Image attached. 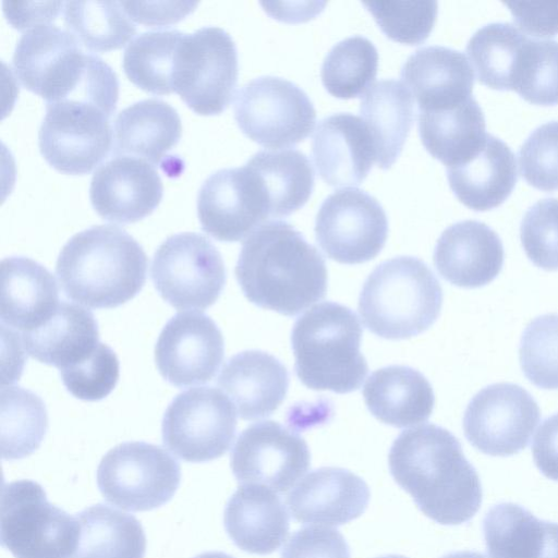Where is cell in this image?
I'll list each match as a JSON object with an SVG mask.
<instances>
[{"mask_svg": "<svg viewBox=\"0 0 558 558\" xmlns=\"http://www.w3.org/2000/svg\"><path fill=\"white\" fill-rule=\"evenodd\" d=\"M150 277L160 296L174 308L205 310L220 296L226 268L209 239L197 232H180L156 250Z\"/></svg>", "mask_w": 558, "mask_h": 558, "instance_id": "9c48e42d", "label": "cell"}, {"mask_svg": "<svg viewBox=\"0 0 558 558\" xmlns=\"http://www.w3.org/2000/svg\"><path fill=\"white\" fill-rule=\"evenodd\" d=\"M504 258L498 234L476 220L448 227L434 250V264L439 275L448 282L466 289L492 282L501 271Z\"/></svg>", "mask_w": 558, "mask_h": 558, "instance_id": "44dd1931", "label": "cell"}, {"mask_svg": "<svg viewBox=\"0 0 558 558\" xmlns=\"http://www.w3.org/2000/svg\"><path fill=\"white\" fill-rule=\"evenodd\" d=\"M90 52L66 28L43 23L26 29L12 57L15 75L47 102L65 99L82 80Z\"/></svg>", "mask_w": 558, "mask_h": 558, "instance_id": "9a60e30c", "label": "cell"}, {"mask_svg": "<svg viewBox=\"0 0 558 558\" xmlns=\"http://www.w3.org/2000/svg\"><path fill=\"white\" fill-rule=\"evenodd\" d=\"M48 429L44 401L17 386L1 388V456L16 460L32 454Z\"/></svg>", "mask_w": 558, "mask_h": 558, "instance_id": "74e56055", "label": "cell"}, {"mask_svg": "<svg viewBox=\"0 0 558 558\" xmlns=\"http://www.w3.org/2000/svg\"><path fill=\"white\" fill-rule=\"evenodd\" d=\"M311 464L306 441L275 421L250 425L238 437L230 466L241 484H259L286 493Z\"/></svg>", "mask_w": 558, "mask_h": 558, "instance_id": "e0dca14e", "label": "cell"}, {"mask_svg": "<svg viewBox=\"0 0 558 558\" xmlns=\"http://www.w3.org/2000/svg\"><path fill=\"white\" fill-rule=\"evenodd\" d=\"M63 5L62 1L17 2L5 0L2 2L7 20L19 29H28L38 24L51 23Z\"/></svg>", "mask_w": 558, "mask_h": 558, "instance_id": "816d5d0a", "label": "cell"}, {"mask_svg": "<svg viewBox=\"0 0 558 558\" xmlns=\"http://www.w3.org/2000/svg\"><path fill=\"white\" fill-rule=\"evenodd\" d=\"M360 112L375 144L376 163L389 169L399 157L414 121V101L400 81L376 82L363 96Z\"/></svg>", "mask_w": 558, "mask_h": 558, "instance_id": "d6a6232c", "label": "cell"}, {"mask_svg": "<svg viewBox=\"0 0 558 558\" xmlns=\"http://www.w3.org/2000/svg\"><path fill=\"white\" fill-rule=\"evenodd\" d=\"M511 89L534 105H558V41L527 38L514 68Z\"/></svg>", "mask_w": 558, "mask_h": 558, "instance_id": "60d3db41", "label": "cell"}, {"mask_svg": "<svg viewBox=\"0 0 558 558\" xmlns=\"http://www.w3.org/2000/svg\"><path fill=\"white\" fill-rule=\"evenodd\" d=\"M417 124L426 150L447 168L474 157L488 135L483 111L473 97L450 108L420 110Z\"/></svg>", "mask_w": 558, "mask_h": 558, "instance_id": "1f68e13d", "label": "cell"}, {"mask_svg": "<svg viewBox=\"0 0 558 558\" xmlns=\"http://www.w3.org/2000/svg\"><path fill=\"white\" fill-rule=\"evenodd\" d=\"M147 256L125 230L97 225L75 233L61 248L56 274L64 294L92 308H112L144 287Z\"/></svg>", "mask_w": 558, "mask_h": 558, "instance_id": "3957f363", "label": "cell"}, {"mask_svg": "<svg viewBox=\"0 0 558 558\" xmlns=\"http://www.w3.org/2000/svg\"><path fill=\"white\" fill-rule=\"evenodd\" d=\"M529 259L537 267L558 270V198H545L530 207L520 226Z\"/></svg>", "mask_w": 558, "mask_h": 558, "instance_id": "ee69618b", "label": "cell"}, {"mask_svg": "<svg viewBox=\"0 0 558 558\" xmlns=\"http://www.w3.org/2000/svg\"><path fill=\"white\" fill-rule=\"evenodd\" d=\"M449 185L466 207L484 211L501 205L515 186V158L509 146L488 134L483 148L464 163L447 168Z\"/></svg>", "mask_w": 558, "mask_h": 558, "instance_id": "83f0119b", "label": "cell"}, {"mask_svg": "<svg viewBox=\"0 0 558 558\" xmlns=\"http://www.w3.org/2000/svg\"><path fill=\"white\" fill-rule=\"evenodd\" d=\"M119 368V360L113 350L100 342L86 361L60 371V376L66 390L75 398L98 401L114 389Z\"/></svg>", "mask_w": 558, "mask_h": 558, "instance_id": "bcb514c9", "label": "cell"}, {"mask_svg": "<svg viewBox=\"0 0 558 558\" xmlns=\"http://www.w3.org/2000/svg\"><path fill=\"white\" fill-rule=\"evenodd\" d=\"M22 342L33 359L63 371L95 352L100 343L98 324L89 310L61 302L41 326L22 333Z\"/></svg>", "mask_w": 558, "mask_h": 558, "instance_id": "4316f807", "label": "cell"}, {"mask_svg": "<svg viewBox=\"0 0 558 558\" xmlns=\"http://www.w3.org/2000/svg\"><path fill=\"white\" fill-rule=\"evenodd\" d=\"M312 154L319 177L332 186L359 185L376 161L373 137L360 117L339 112L318 122Z\"/></svg>", "mask_w": 558, "mask_h": 558, "instance_id": "ffe728a7", "label": "cell"}, {"mask_svg": "<svg viewBox=\"0 0 558 558\" xmlns=\"http://www.w3.org/2000/svg\"><path fill=\"white\" fill-rule=\"evenodd\" d=\"M441 305L439 281L423 260L412 256L379 264L365 280L359 298L365 327L389 340L424 332L438 318Z\"/></svg>", "mask_w": 558, "mask_h": 558, "instance_id": "5b68a950", "label": "cell"}, {"mask_svg": "<svg viewBox=\"0 0 558 558\" xmlns=\"http://www.w3.org/2000/svg\"><path fill=\"white\" fill-rule=\"evenodd\" d=\"M388 234L379 202L360 189L337 190L322 203L315 220L316 241L341 264H361L377 256Z\"/></svg>", "mask_w": 558, "mask_h": 558, "instance_id": "4fadbf2b", "label": "cell"}, {"mask_svg": "<svg viewBox=\"0 0 558 558\" xmlns=\"http://www.w3.org/2000/svg\"><path fill=\"white\" fill-rule=\"evenodd\" d=\"M519 168L533 187L558 190V121L544 123L527 136L519 150Z\"/></svg>", "mask_w": 558, "mask_h": 558, "instance_id": "f6af8a7d", "label": "cell"}, {"mask_svg": "<svg viewBox=\"0 0 558 558\" xmlns=\"http://www.w3.org/2000/svg\"><path fill=\"white\" fill-rule=\"evenodd\" d=\"M483 534L490 558H558V523L539 520L513 502L487 511Z\"/></svg>", "mask_w": 558, "mask_h": 558, "instance_id": "4dcf8cb0", "label": "cell"}, {"mask_svg": "<svg viewBox=\"0 0 558 558\" xmlns=\"http://www.w3.org/2000/svg\"><path fill=\"white\" fill-rule=\"evenodd\" d=\"M401 78L418 111L450 108L472 97L473 69L464 53L449 47L416 49L403 63Z\"/></svg>", "mask_w": 558, "mask_h": 558, "instance_id": "603a6c76", "label": "cell"}, {"mask_svg": "<svg viewBox=\"0 0 558 558\" xmlns=\"http://www.w3.org/2000/svg\"><path fill=\"white\" fill-rule=\"evenodd\" d=\"M62 10L66 29L89 50L120 48L136 32L120 1H66Z\"/></svg>", "mask_w": 558, "mask_h": 558, "instance_id": "f35d334b", "label": "cell"}, {"mask_svg": "<svg viewBox=\"0 0 558 558\" xmlns=\"http://www.w3.org/2000/svg\"><path fill=\"white\" fill-rule=\"evenodd\" d=\"M194 558H233L232 556L222 551H206L195 556Z\"/></svg>", "mask_w": 558, "mask_h": 558, "instance_id": "db71d44e", "label": "cell"}, {"mask_svg": "<svg viewBox=\"0 0 558 558\" xmlns=\"http://www.w3.org/2000/svg\"><path fill=\"white\" fill-rule=\"evenodd\" d=\"M441 558H487V557L477 551L463 550V551H456V553L447 554V555L442 556Z\"/></svg>", "mask_w": 558, "mask_h": 558, "instance_id": "f5cc1de1", "label": "cell"}, {"mask_svg": "<svg viewBox=\"0 0 558 558\" xmlns=\"http://www.w3.org/2000/svg\"><path fill=\"white\" fill-rule=\"evenodd\" d=\"M223 523L232 542L242 550L268 555L289 533V514L279 496L259 484H243L228 500Z\"/></svg>", "mask_w": 558, "mask_h": 558, "instance_id": "d4e9b609", "label": "cell"}, {"mask_svg": "<svg viewBox=\"0 0 558 558\" xmlns=\"http://www.w3.org/2000/svg\"><path fill=\"white\" fill-rule=\"evenodd\" d=\"M281 558H351V555L338 530L307 526L291 535L282 549Z\"/></svg>", "mask_w": 558, "mask_h": 558, "instance_id": "7dc6e473", "label": "cell"}, {"mask_svg": "<svg viewBox=\"0 0 558 558\" xmlns=\"http://www.w3.org/2000/svg\"><path fill=\"white\" fill-rule=\"evenodd\" d=\"M541 420L534 398L524 388L498 383L480 390L463 416L468 441L481 452L509 457L523 450Z\"/></svg>", "mask_w": 558, "mask_h": 558, "instance_id": "5bb4252c", "label": "cell"}, {"mask_svg": "<svg viewBox=\"0 0 558 558\" xmlns=\"http://www.w3.org/2000/svg\"><path fill=\"white\" fill-rule=\"evenodd\" d=\"M235 277L250 302L284 316L303 312L327 291L322 254L281 220L265 222L246 238Z\"/></svg>", "mask_w": 558, "mask_h": 558, "instance_id": "7a4b0ae2", "label": "cell"}, {"mask_svg": "<svg viewBox=\"0 0 558 558\" xmlns=\"http://www.w3.org/2000/svg\"><path fill=\"white\" fill-rule=\"evenodd\" d=\"M238 50L221 27L202 26L184 33L173 76V89L199 114H218L231 101L238 82Z\"/></svg>", "mask_w": 558, "mask_h": 558, "instance_id": "ba28073f", "label": "cell"}, {"mask_svg": "<svg viewBox=\"0 0 558 558\" xmlns=\"http://www.w3.org/2000/svg\"><path fill=\"white\" fill-rule=\"evenodd\" d=\"M236 430L232 402L213 387H196L179 393L161 422L163 445L187 462L220 458L230 448Z\"/></svg>", "mask_w": 558, "mask_h": 558, "instance_id": "8fae6325", "label": "cell"}, {"mask_svg": "<svg viewBox=\"0 0 558 558\" xmlns=\"http://www.w3.org/2000/svg\"><path fill=\"white\" fill-rule=\"evenodd\" d=\"M223 355L222 333L216 323L202 312H182L171 317L155 345L159 373L179 388L211 380Z\"/></svg>", "mask_w": 558, "mask_h": 558, "instance_id": "ac0fdd59", "label": "cell"}, {"mask_svg": "<svg viewBox=\"0 0 558 558\" xmlns=\"http://www.w3.org/2000/svg\"><path fill=\"white\" fill-rule=\"evenodd\" d=\"M217 385L245 421L266 417L278 409L289 388L286 366L274 355L247 350L230 357Z\"/></svg>", "mask_w": 558, "mask_h": 558, "instance_id": "cb8c5ba5", "label": "cell"}, {"mask_svg": "<svg viewBox=\"0 0 558 558\" xmlns=\"http://www.w3.org/2000/svg\"><path fill=\"white\" fill-rule=\"evenodd\" d=\"M362 332L356 314L339 303L323 302L300 316L291 344L302 384L336 393L359 389L368 372L360 351Z\"/></svg>", "mask_w": 558, "mask_h": 558, "instance_id": "277c9868", "label": "cell"}, {"mask_svg": "<svg viewBox=\"0 0 558 558\" xmlns=\"http://www.w3.org/2000/svg\"><path fill=\"white\" fill-rule=\"evenodd\" d=\"M245 163L263 184L270 217H287L308 201L314 189V170L302 151L259 150Z\"/></svg>", "mask_w": 558, "mask_h": 558, "instance_id": "e575fe53", "label": "cell"}, {"mask_svg": "<svg viewBox=\"0 0 558 558\" xmlns=\"http://www.w3.org/2000/svg\"><path fill=\"white\" fill-rule=\"evenodd\" d=\"M367 484L354 473L326 466L312 471L289 493L287 505L301 523L341 525L359 518L369 501Z\"/></svg>", "mask_w": 558, "mask_h": 558, "instance_id": "7402d4cb", "label": "cell"}, {"mask_svg": "<svg viewBox=\"0 0 558 558\" xmlns=\"http://www.w3.org/2000/svg\"><path fill=\"white\" fill-rule=\"evenodd\" d=\"M76 519L80 536L71 558H144L146 536L134 515L97 504Z\"/></svg>", "mask_w": 558, "mask_h": 558, "instance_id": "836d02e7", "label": "cell"}, {"mask_svg": "<svg viewBox=\"0 0 558 558\" xmlns=\"http://www.w3.org/2000/svg\"><path fill=\"white\" fill-rule=\"evenodd\" d=\"M124 11L134 21L149 24L161 25L174 23L187 15L197 5L193 1L180 2H142V1H120Z\"/></svg>", "mask_w": 558, "mask_h": 558, "instance_id": "681fc988", "label": "cell"}, {"mask_svg": "<svg viewBox=\"0 0 558 558\" xmlns=\"http://www.w3.org/2000/svg\"><path fill=\"white\" fill-rule=\"evenodd\" d=\"M59 290L52 274L23 256L1 262V325L22 333L41 326L59 306Z\"/></svg>", "mask_w": 558, "mask_h": 558, "instance_id": "484cf974", "label": "cell"}, {"mask_svg": "<svg viewBox=\"0 0 558 558\" xmlns=\"http://www.w3.org/2000/svg\"><path fill=\"white\" fill-rule=\"evenodd\" d=\"M113 153L159 163L181 137L178 111L167 101L146 98L123 108L113 121Z\"/></svg>", "mask_w": 558, "mask_h": 558, "instance_id": "f546056e", "label": "cell"}, {"mask_svg": "<svg viewBox=\"0 0 558 558\" xmlns=\"http://www.w3.org/2000/svg\"><path fill=\"white\" fill-rule=\"evenodd\" d=\"M527 38L511 23H490L478 28L466 45L478 81L493 89H511L514 68Z\"/></svg>", "mask_w": 558, "mask_h": 558, "instance_id": "8d00e7d4", "label": "cell"}, {"mask_svg": "<svg viewBox=\"0 0 558 558\" xmlns=\"http://www.w3.org/2000/svg\"><path fill=\"white\" fill-rule=\"evenodd\" d=\"M362 4L390 39L417 45L430 34L436 22V1H368Z\"/></svg>", "mask_w": 558, "mask_h": 558, "instance_id": "7bdbcfd3", "label": "cell"}, {"mask_svg": "<svg viewBox=\"0 0 558 558\" xmlns=\"http://www.w3.org/2000/svg\"><path fill=\"white\" fill-rule=\"evenodd\" d=\"M513 20L524 33L537 38L558 34V1L506 2Z\"/></svg>", "mask_w": 558, "mask_h": 558, "instance_id": "c3c4849f", "label": "cell"}, {"mask_svg": "<svg viewBox=\"0 0 558 558\" xmlns=\"http://www.w3.org/2000/svg\"><path fill=\"white\" fill-rule=\"evenodd\" d=\"M532 454L537 469L549 480L558 482V413L544 420L538 427Z\"/></svg>", "mask_w": 558, "mask_h": 558, "instance_id": "f907efd6", "label": "cell"}, {"mask_svg": "<svg viewBox=\"0 0 558 558\" xmlns=\"http://www.w3.org/2000/svg\"><path fill=\"white\" fill-rule=\"evenodd\" d=\"M363 397L377 420L399 428L427 421L435 404L429 381L418 371L403 365H390L372 373Z\"/></svg>", "mask_w": 558, "mask_h": 558, "instance_id": "f1b7e54d", "label": "cell"}, {"mask_svg": "<svg viewBox=\"0 0 558 558\" xmlns=\"http://www.w3.org/2000/svg\"><path fill=\"white\" fill-rule=\"evenodd\" d=\"M202 229L218 241H241L270 217L258 175L246 163L210 173L196 198Z\"/></svg>", "mask_w": 558, "mask_h": 558, "instance_id": "2e32d148", "label": "cell"}, {"mask_svg": "<svg viewBox=\"0 0 558 558\" xmlns=\"http://www.w3.org/2000/svg\"><path fill=\"white\" fill-rule=\"evenodd\" d=\"M388 463L397 484L429 519L458 525L478 511L480 476L448 429L426 424L403 430L390 448Z\"/></svg>", "mask_w": 558, "mask_h": 558, "instance_id": "6da1fadb", "label": "cell"}, {"mask_svg": "<svg viewBox=\"0 0 558 558\" xmlns=\"http://www.w3.org/2000/svg\"><path fill=\"white\" fill-rule=\"evenodd\" d=\"M110 114L100 107L73 99L47 102L38 131V146L54 169L83 174L106 158L113 145Z\"/></svg>", "mask_w": 558, "mask_h": 558, "instance_id": "7c38bea8", "label": "cell"}, {"mask_svg": "<svg viewBox=\"0 0 558 558\" xmlns=\"http://www.w3.org/2000/svg\"><path fill=\"white\" fill-rule=\"evenodd\" d=\"M378 51L366 37L354 35L337 43L326 54L320 77L329 94L349 99L363 94L374 82Z\"/></svg>", "mask_w": 558, "mask_h": 558, "instance_id": "ab89813d", "label": "cell"}, {"mask_svg": "<svg viewBox=\"0 0 558 558\" xmlns=\"http://www.w3.org/2000/svg\"><path fill=\"white\" fill-rule=\"evenodd\" d=\"M519 359L525 377L542 389H558V314L536 317L524 329Z\"/></svg>", "mask_w": 558, "mask_h": 558, "instance_id": "b9f144b4", "label": "cell"}, {"mask_svg": "<svg viewBox=\"0 0 558 558\" xmlns=\"http://www.w3.org/2000/svg\"><path fill=\"white\" fill-rule=\"evenodd\" d=\"M233 111L241 131L267 148L304 141L316 121V110L307 94L296 84L270 75L243 85L235 95Z\"/></svg>", "mask_w": 558, "mask_h": 558, "instance_id": "30bf717a", "label": "cell"}, {"mask_svg": "<svg viewBox=\"0 0 558 558\" xmlns=\"http://www.w3.org/2000/svg\"><path fill=\"white\" fill-rule=\"evenodd\" d=\"M378 558H407V557L399 556V555H388V556H383V557H378Z\"/></svg>", "mask_w": 558, "mask_h": 558, "instance_id": "11a10c76", "label": "cell"}, {"mask_svg": "<svg viewBox=\"0 0 558 558\" xmlns=\"http://www.w3.org/2000/svg\"><path fill=\"white\" fill-rule=\"evenodd\" d=\"M180 481L179 462L163 448L144 441L113 447L97 469L102 497L128 511H148L165 505Z\"/></svg>", "mask_w": 558, "mask_h": 558, "instance_id": "52a82bcc", "label": "cell"}, {"mask_svg": "<svg viewBox=\"0 0 558 558\" xmlns=\"http://www.w3.org/2000/svg\"><path fill=\"white\" fill-rule=\"evenodd\" d=\"M0 534L1 545L14 558H71L80 525L48 501L41 485L17 480L2 487Z\"/></svg>", "mask_w": 558, "mask_h": 558, "instance_id": "8992f818", "label": "cell"}, {"mask_svg": "<svg viewBox=\"0 0 558 558\" xmlns=\"http://www.w3.org/2000/svg\"><path fill=\"white\" fill-rule=\"evenodd\" d=\"M183 36L184 32L169 28L147 31L132 38L122 60L129 80L149 93L174 92L175 60Z\"/></svg>", "mask_w": 558, "mask_h": 558, "instance_id": "d590c367", "label": "cell"}, {"mask_svg": "<svg viewBox=\"0 0 558 558\" xmlns=\"http://www.w3.org/2000/svg\"><path fill=\"white\" fill-rule=\"evenodd\" d=\"M163 185L157 170L148 161L116 155L94 172L89 198L97 214L118 223L135 222L159 205Z\"/></svg>", "mask_w": 558, "mask_h": 558, "instance_id": "d6986e66", "label": "cell"}]
</instances>
